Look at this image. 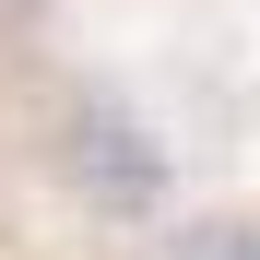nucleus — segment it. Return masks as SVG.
<instances>
[{
    "mask_svg": "<svg viewBox=\"0 0 260 260\" xmlns=\"http://www.w3.org/2000/svg\"><path fill=\"white\" fill-rule=\"evenodd\" d=\"M59 189L83 213H107V225H142L166 201V142L142 130V107L118 95H71L59 107Z\"/></svg>",
    "mask_w": 260,
    "mask_h": 260,
    "instance_id": "f257e3e1",
    "label": "nucleus"
},
{
    "mask_svg": "<svg viewBox=\"0 0 260 260\" xmlns=\"http://www.w3.org/2000/svg\"><path fill=\"white\" fill-rule=\"evenodd\" d=\"M166 260H260V225H237V213H213V225H189Z\"/></svg>",
    "mask_w": 260,
    "mask_h": 260,
    "instance_id": "f03ea898",
    "label": "nucleus"
},
{
    "mask_svg": "<svg viewBox=\"0 0 260 260\" xmlns=\"http://www.w3.org/2000/svg\"><path fill=\"white\" fill-rule=\"evenodd\" d=\"M24 24H36V0H0V36H24Z\"/></svg>",
    "mask_w": 260,
    "mask_h": 260,
    "instance_id": "7ed1b4c3",
    "label": "nucleus"
}]
</instances>
